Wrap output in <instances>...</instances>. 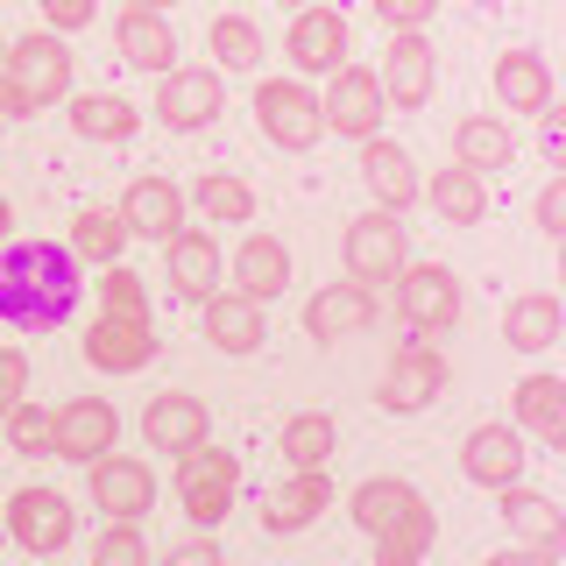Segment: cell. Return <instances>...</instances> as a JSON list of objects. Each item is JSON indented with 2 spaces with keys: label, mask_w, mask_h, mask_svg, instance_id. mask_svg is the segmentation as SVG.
I'll return each mask as SVG.
<instances>
[{
  "label": "cell",
  "mask_w": 566,
  "mask_h": 566,
  "mask_svg": "<svg viewBox=\"0 0 566 566\" xmlns=\"http://www.w3.org/2000/svg\"><path fill=\"white\" fill-rule=\"evenodd\" d=\"M318 114H326V135H347V142H368L382 128V85H376V71L368 64H340L333 71V85H326V99H318Z\"/></svg>",
  "instance_id": "obj_9"
},
{
  "label": "cell",
  "mask_w": 566,
  "mask_h": 566,
  "mask_svg": "<svg viewBox=\"0 0 566 566\" xmlns=\"http://www.w3.org/2000/svg\"><path fill=\"white\" fill-rule=\"evenodd\" d=\"M120 447V418H114V403L106 397H71L57 403V460H78V468H93L99 453H114Z\"/></svg>",
  "instance_id": "obj_15"
},
{
  "label": "cell",
  "mask_w": 566,
  "mask_h": 566,
  "mask_svg": "<svg viewBox=\"0 0 566 566\" xmlns=\"http://www.w3.org/2000/svg\"><path fill=\"white\" fill-rule=\"evenodd\" d=\"M510 403H517L524 432H538L545 447H566V382L559 376H524L510 389Z\"/></svg>",
  "instance_id": "obj_30"
},
{
  "label": "cell",
  "mask_w": 566,
  "mask_h": 566,
  "mask_svg": "<svg viewBox=\"0 0 566 566\" xmlns=\"http://www.w3.org/2000/svg\"><path fill=\"white\" fill-rule=\"evenodd\" d=\"M99 312H114V318H149V283H142L128 262L99 270Z\"/></svg>",
  "instance_id": "obj_40"
},
{
  "label": "cell",
  "mask_w": 566,
  "mask_h": 566,
  "mask_svg": "<svg viewBox=\"0 0 566 566\" xmlns=\"http://www.w3.org/2000/svg\"><path fill=\"white\" fill-rule=\"evenodd\" d=\"M164 566H227V553H220V545H212L206 538V531H199V538H185V545H170V559Z\"/></svg>",
  "instance_id": "obj_46"
},
{
  "label": "cell",
  "mask_w": 566,
  "mask_h": 566,
  "mask_svg": "<svg viewBox=\"0 0 566 566\" xmlns=\"http://www.w3.org/2000/svg\"><path fill=\"white\" fill-rule=\"evenodd\" d=\"M156 326L149 318H114V312H99L93 326H85V361L99 368V376H135V368H149L156 361Z\"/></svg>",
  "instance_id": "obj_13"
},
{
  "label": "cell",
  "mask_w": 566,
  "mask_h": 566,
  "mask_svg": "<svg viewBox=\"0 0 566 566\" xmlns=\"http://www.w3.org/2000/svg\"><path fill=\"white\" fill-rule=\"evenodd\" d=\"M482 566H524V553H495V559H482Z\"/></svg>",
  "instance_id": "obj_49"
},
{
  "label": "cell",
  "mask_w": 566,
  "mask_h": 566,
  "mask_svg": "<svg viewBox=\"0 0 566 566\" xmlns=\"http://www.w3.org/2000/svg\"><path fill=\"white\" fill-rule=\"evenodd\" d=\"M291 8H312V0H291Z\"/></svg>",
  "instance_id": "obj_51"
},
{
  "label": "cell",
  "mask_w": 566,
  "mask_h": 566,
  "mask_svg": "<svg viewBox=\"0 0 566 566\" xmlns=\"http://www.w3.org/2000/svg\"><path fill=\"white\" fill-rule=\"evenodd\" d=\"M453 164H460V170H474V177L510 170V164H517V135H510V120H495V114H468V120L453 128Z\"/></svg>",
  "instance_id": "obj_27"
},
{
  "label": "cell",
  "mask_w": 566,
  "mask_h": 566,
  "mask_svg": "<svg viewBox=\"0 0 566 566\" xmlns=\"http://www.w3.org/2000/svg\"><path fill=\"white\" fill-rule=\"evenodd\" d=\"M418 199H432V212L447 227H474L489 212V185L474 170H460V164H447V170H432V185L418 191Z\"/></svg>",
  "instance_id": "obj_32"
},
{
  "label": "cell",
  "mask_w": 566,
  "mask_h": 566,
  "mask_svg": "<svg viewBox=\"0 0 566 566\" xmlns=\"http://www.w3.org/2000/svg\"><path fill=\"white\" fill-rule=\"evenodd\" d=\"M432 538H439V517H432V503L418 495V503L403 510L397 524H382V531H376V566H424Z\"/></svg>",
  "instance_id": "obj_31"
},
{
  "label": "cell",
  "mask_w": 566,
  "mask_h": 566,
  "mask_svg": "<svg viewBox=\"0 0 566 566\" xmlns=\"http://www.w3.org/2000/svg\"><path fill=\"white\" fill-rule=\"evenodd\" d=\"M93 503L106 510V524H142V517H149V503H156L149 460H135V453H99V460H93Z\"/></svg>",
  "instance_id": "obj_12"
},
{
  "label": "cell",
  "mask_w": 566,
  "mask_h": 566,
  "mask_svg": "<svg viewBox=\"0 0 566 566\" xmlns=\"http://www.w3.org/2000/svg\"><path fill=\"white\" fill-rule=\"evenodd\" d=\"M376 14H382L389 35H403V29H424V22H432L439 0H376Z\"/></svg>",
  "instance_id": "obj_43"
},
{
  "label": "cell",
  "mask_w": 566,
  "mask_h": 566,
  "mask_svg": "<svg viewBox=\"0 0 566 566\" xmlns=\"http://www.w3.org/2000/svg\"><path fill=\"white\" fill-rule=\"evenodd\" d=\"M524 432L517 424H474L468 432V447H460V468H468V482H482V489H510V482H524Z\"/></svg>",
  "instance_id": "obj_19"
},
{
  "label": "cell",
  "mask_w": 566,
  "mask_h": 566,
  "mask_svg": "<svg viewBox=\"0 0 566 566\" xmlns=\"http://www.w3.org/2000/svg\"><path fill=\"white\" fill-rule=\"evenodd\" d=\"M255 120H262V135H270L283 156H305L312 142L326 135L318 93H312V85H297V78H262L255 85Z\"/></svg>",
  "instance_id": "obj_4"
},
{
  "label": "cell",
  "mask_w": 566,
  "mask_h": 566,
  "mask_svg": "<svg viewBox=\"0 0 566 566\" xmlns=\"http://www.w3.org/2000/svg\"><path fill=\"white\" fill-rule=\"evenodd\" d=\"M43 14H50V35H71L99 14V0H43Z\"/></svg>",
  "instance_id": "obj_44"
},
{
  "label": "cell",
  "mask_w": 566,
  "mask_h": 566,
  "mask_svg": "<svg viewBox=\"0 0 566 566\" xmlns=\"http://www.w3.org/2000/svg\"><path fill=\"white\" fill-rule=\"evenodd\" d=\"M545 120V164H566V120L559 114H538Z\"/></svg>",
  "instance_id": "obj_47"
},
{
  "label": "cell",
  "mask_w": 566,
  "mask_h": 566,
  "mask_svg": "<svg viewBox=\"0 0 566 566\" xmlns=\"http://www.w3.org/2000/svg\"><path fill=\"white\" fill-rule=\"evenodd\" d=\"M206 340L220 354H255L262 340H270V326H262V305H248L241 291H212L206 297Z\"/></svg>",
  "instance_id": "obj_26"
},
{
  "label": "cell",
  "mask_w": 566,
  "mask_h": 566,
  "mask_svg": "<svg viewBox=\"0 0 566 566\" xmlns=\"http://www.w3.org/2000/svg\"><path fill=\"white\" fill-rule=\"evenodd\" d=\"M538 234H566V177H553V185L538 191Z\"/></svg>",
  "instance_id": "obj_45"
},
{
  "label": "cell",
  "mask_w": 566,
  "mask_h": 566,
  "mask_svg": "<svg viewBox=\"0 0 566 566\" xmlns=\"http://www.w3.org/2000/svg\"><path fill=\"white\" fill-rule=\"evenodd\" d=\"M276 453H283V468H326L333 453H340V432H333V418L326 411H297L291 424H283V439H276Z\"/></svg>",
  "instance_id": "obj_34"
},
{
  "label": "cell",
  "mask_w": 566,
  "mask_h": 566,
  "mask_svg": "<svg viewBox=\"0 0 566 566\" xmlns=\"http://www.w3.org/2000/svg\"><path fill=\"white\" fill-rule=\"evenodd\" d=\"M71 255L78 262H93V270H114L120 262V248H128V227H120V212H99V206H85L78 220H71Z\"/></svg>",
  "instance_id": "obj_35"
},
{
  "label": "cell",
  "mask_w": 566,
  "mask_h": 566,
  "mask_svg": "<svg viewBox=\"0 0 566 566\" xmlns=\"http://www.w3.org/2000/svg\"><path fill=\"white\" fill-rule=\"evenodd\" d=\"M333 510V482H326V468H297V474H283V482L270 489V510H262V524L270 531H305L318 524Z\"/></svg>",
  "instance_id": "obj_23"
},
{
  "label": "cell",
  "mask_w": 566,
  "mask_h": 566,
  "mask_svg": "<svg viewBox=\"0 0 566 566\" xmlns=\"http://www.w3.org/2000/svg\"><path fill=\"white\" fill-rule=\"evenodd\" d=\"M559 297L553 291H524V297H510L503 305V340L517 347V354H545V347H559Z\"/></svg>",
  "instance_id": "obj_28"
},
{
  "label": "cell",
  "mask_w": 566,
  "mask_h": 566,
  "mask_svg": "<svg viewBox=\"0 0 566 566\" xmlns=\"http://www.w3.org/2000/svg\"><path fill=\"white\" fill-rule=\"evenodd\" d=\"M93 566H149V545H142L135 524H106V538L93 545Z\"/></svg>",
  "instance_id": "obj_41"
},
{
  "label": "cell",
  "mask_w": 566,
  "mask_h": 566,
  "mask_svg": "<svg viewBox=\"0 0 566 566\" xmlns=\"http://www.w3.org/2000/svg\"><path fill=\"white\" fill-rule=\"evenodd\" d=\"M64 93H71L64 35L35 29V35H22V43H8V57H0V114L29 120V114H43V106H57Z\"/></svg>",
  "instance_id": "obj_2"
},
{
  "label": "cell",
  "mask_w": 566,
  "mask_h": 566,
  "mask_svg": "<svg viewBox=\"0 0 566 566\" xmlns=\"http://www.w3.org/2000/svg\"><path fill=\"white\" fill-rule=\"evenodd\" d=\"M71 531H78V510H71L57 489L29 482V489H14V495H8V538L22 545V553L57 559L64 545H71Z\"/></svg>",
  "instance_id": "obj_5"
},
{
  "label": "cell",
  "mask_w": 566,
  "mask_h": 566,
  "mask_svg": "<svg viewBox=\"0 0 566 566\" xmlns=\"http://www.w3.org/2000/svg\"><path fill=\"white\" fill-rule=\"evenodd\" d=\"M411 503H418V489H411V482H397V474H376V482H361V489L347 495V517L361 524L368 538H376V531H382V524H397Z\"/></svg>",
  "instance_id": "obj_36"
},
{
  "label": "cell",
  "mask_w": 566,
  "mask_h": 566,
  "mask_svg": "<svg viewBox=\"0 0 566 566\" xmlns=\"http://www.w3.org/2000/svg\"><path fill=\"white\" fill-rule=\"evenodd\" d=\"M85 297V262L57 241H14L0 248V326L14 333H50L78 312Z\"/></svg>",
  "instance_id": "obj_1"
},
{
  "label": "cell",
  "mask_w": 566,
  "mask_h": 566,
  "mask_svg": "<svg viewBox=\"0 0 566 566\" xmlns=\"http://www.w3.org/2000/svg\"><path fill=\"white\" fill-rule=\"evenodd\" d=\"M432 78H439V50L424 43V29H403V35H389V50H382V71H376V85H382V106H397V114H418V106L432 99Z\"/></svg>",
  "instance_id": "obj_8"
},
{
  "label": "cell",
  "mask_w": 566,
  "mask_h": 566,
  "mask_svg": "<svg viewBox=\"0 0 566 566\" xmlns=\"http://www.w3.org/2000/svg\"><path fill=\"white\" fill-rule=\"evenodd\" d=\"M340 255H347V276H354V283H397L403 262H411V234H403L397 212L376 206V212H361V220L347 227Z\"/></svg>",
  "instance_id": "obj_6"
},
{
  "label": "cell",
  "mask_w": 566,
  "mask_h": 566,
  "mask_svg": "<svg viewBox=\"0 0 566 566\" xmlns=\"http://www.w3.org/2000/svg\"><path fill=\"white\" fill-rule=\"evenodd\" d=\"M114 43H120V57H128L135 71H156V78H164V71H177L170 57H177V29L164 22V14H142V8H128L114 22Z\"/></svg>",
  "instance_id": "obj_29"
},
{
  "label": "cell",
  "mask_w": 566,
  "mask_h": 566,
  "mask_svg": "<svg viewBox=\"0 0 566 566\" xmlns=\"http://www.w3.org/2000/svg\"><path fill=\"white\" fill-rule=\"evenodd\" d=\"M8 227H14V212H8V199H0V234H8Z\"/></svg>",
  "instance_id": "obj_50"
},
{
  "label": "cell",
  "mask_w": 566,
  "mask_h": 566,
  "mask_svg": "<svg viewBox=\"0 0 566 566\" xmlns=\"http://www.w3.org/2000/svg\"><path fill=\"white\" fill-rule=\"evenodd\" d=\"M128 8H142V14H164V8H177V0H128Z\"/></svg>",
  "instance_id": "obj_48"
},
{
  "label": "cell",
  "mask_w": 566,
  "mask_h": 566,
  "mask_svg": "<svg viewBox=\"0 0 566 566\" xmlns=\"http://www.w3.org/2000/svg\"><path fill=\"white\" fill-rule=\"evenodd\" d=\"M199 212L212 227H248L255 220V191H248L234 170H206L199 177Z\"/></svg>",
  "instance_id": "obj_37"
},
{
  "label": "cell",
  "mask_w": 566,
  "mask_h": 566,
  "mask_svg": "<svg viewBox=\"0 0 566 566\" xmlns=\"http://www.w3.org/2000/svg\"><path fill=\"white\" fill-rule=\"evenodd\" d=\"M29 397V354L22 347H0V424H8V411Z\"/></svg>",
  "instance_id": "obj_42"
},
{
  "label": "cell",
  "mask_w": 566,
  "mask_h": 566,
  "mask_svg": "<svg viewBox=\"0 0 566 566\" xmlns=\"http://www.w3.org/2000/svg\"><path fill=\"white\" fill-rule=\"evenodd\" d=\"M361 185L376 191V206H382V212H397V220L418 206V191H424V185H418V164L397 149V142H382V135H368V142H361Z\"/></svg>",
  "instance_id": "obj_21"
},
{
  "label": "cell",
  "mask_w": 566,
  "mask_h": 566,
  "mask_svg": "<svg viewBox=\"0 0 566 566\" xmlns=\"http://www.w3.org/2000/svg\"><path fill=\"white\" fill-rule=\"evenodd\" d=\"M142 114L120 93H78L71 99V135L78 142H135Z\"/></svg>",
  "instance_id": "obj_33"
},
{
  "label": "cell",
  "mask_w": 566,
  "mask_h": 566,
  "mask_svg": "<svg viewBox=\"0 0 566 566\" xmlns=\"http://www.w3.org/2000/svg\"><path fill=\"white\" fill-rule=\"evenodd\" d=\"M206 43H212V57H220V71H255L262 64V29L248 22V14H220Z\"/></svg>",
  "instance_id": "obj_38"
},
{
  "label": "cell",
  "mask_w": 566,
  "mask_h": 566,
  "mask_svg": "<svg viewBox=\"0 0 566 566\" xmlns=\"http://www.w3.org/2000/svg\"><path fill=\"white\" fill-rule=\"evenodd\" d=\"M164 270H170V297L206 305V297L220 291V241H212L206 227H185L177 241H164Z\"/></svg>",
  "instance_id": "obj_20"
},
{
  "label": "cell",
  "mask_w": 566,
  "mask_h": 566,
  "mask_svg": "<svg viewBox=\"0 0 566 566\" xmlns=\"http://www.w3.org/2000/svg\"><path fill=\"white\" fill-rule=\"evenodd\" d=\"M206 432H212V411L199 397H185V389H164V397H149V411H142L149 453H191V447H206Z\"/></svg>",
  "instance_id": "obj_18"
},
{
  "label": "cell",
  "mask_w": 566,
  "mask_h": 566,
  "mask_svg": "<svg viewBox=\"0 0 566 566\" xmlns=\"http://www.w3.org/2000/svg\"><path fill=\"white\" fill-rule=\"evenodd\" d=\"M397 312H403V326L411 333H447L460 326V276L447 270V262H403V276H397Z\"/></svg>",
  "instance_id": "obj_7"
},
{
  "label": "cell",
  "mask_w": 566,
  "mask_h": 566,
  "mask_svg": "<svg viewBox=\"0 0 566 566\" xmlns=\"http://www.w3.org/2000/svg\"><path fill=\"white\" fill-rule=\"evenodd\" d=\"M234 495H241V460L234 453H220L206 439V447H191V453H177V503H185V517L212 531L234 510Z\"/></svg>",
  "instance_id": "obj_3"
},
{
  "label": "cell",
  "mask_w": 566,
  "mask_h": 566,
  "mask_svg": "<svg viewBox=\"0 0 566 566\" xmlns=\"http://www.w3.org/2000/svg\"><path fill=\"white\" fill-rule=\"evenodd\" d=\"M347 43H354V29H347V14L340 8H297V22H291V35H283V57H291L297 71H340L347 64Z\"/></svg>",
  "instance_id": "obj_14"
},
{
  "label": "cell",
  "mask_w": 566,
  "mask_h": 566,
  "mask_svg": "<svg viewBox=\"0 0 566 566\" xmlns=\"http://www.w3.org/2000/svg\"><path fill=\"white\" fill-rule=\"evenodd\" d=\"M376 326V291L368 283H326V291L305 297V333L312 340H354V333Z\"/></svg>",
  "instance_id": "obj_17"
},
{
  "label": "cell",
  "mask_w": 566,
  "mask_h": 566,
  "mask_svg": "<svg viewBox=\"0 0 566 566\" xmlns=\"http://www.w3.org/2000/svg\"><path fill=\"white\" fill-rule=\"evenodd\" d=\"M283 283H291V248L276 234H248L234 248V291L248 305H270V297H283Z\"/></svg>",
  "instance_id": "obj_24"
},
{
  "label": "cell",
  "mask_w": 566,
  "mask_h": 566,
  "mask_svg": "<svg viewBox=\"0 0 566 566\" xmlns=\"http://www.w3.org/2000/svg\"><path fill=\"white\" fill-rule=\"evenodd\" d=\"M120 227H128V241H177L185 234V191L170 177H135L120 191Z\"/></svg>",
  "instance_id": "obj_16"
},
{
  "label": "cell",
  "mask_w": 566,
  "mask_h": 566,
  "mask_svg": "<svg viewBox=\"0 0 566 566\" xmlns=\"http://www.w3.org/2000/svg\"><path fill=\"white\" fill-rule=\"evenodd\" d=\"M447 376H453L447 354H439V347L418 333V340H403L397 354H389V368H382V403H389V411H424V403L447 389Z\"/></svg>",
  "instance_id": "obj_11"
},
{
  "label": "cell",
  "mask_w": 566,
  "mask_h": 566,
  "mask_svg": "<svg viewBox=\"0 0 566 566\" xmlns=\"http://www.w3.org/2000/svg\"><path fill=\"white\" fill-rule=\"evenodd\" d=\"M495 495H503V524H510V538L559 553V538H566V510L553 503V495H545V489H524V482H510V489H495Z\"/></svg>",
  "instance_id": "obj_25"
},
{
  "label": "cell",
  "mask_w": 566,
  "mask_h": 566,
  "mask_svg": "<svg viewBox=\"0 0 566 566\" xmlns=\"http://www.w3.org/2000/svg\"><path fill=\"white\" fill-rule=\"evenodd\" d=\"M220 114H227L220 71H206V64L164 71V85H156V120H164L170 135H191V128H206V120H220Z\"/></svg>",
  "instance_id": "obj_10"
},
{
  "label": "cell",
  "mask_w": 566,
  "mask_h": 566,
  "mask_svg": "<svg viewBox=\"0 0 566 566\" xmlns=\"http://www.w3.org/2000/svg\"><path fill=\"white\" fill-rule=\"evenodd\" d=\"M8 447H14V453H29V460H43L50 447H57V411L22 397V403L8 411Z\"/></svg>",
  "instance_id": "obj_39"
},
{
  "label": "cell",
  "mask_w": 566,
  "mask_h": 566,
  "mask_svg": "<svg viewBox=\"0 0 566 566\" xmlns=\"http://www.w3.org/2000/svg\"><path fill=\"white\" fill-rule=\"evenodd\" d=\"M489 85L510 114H553V64H545L538 50H503L495 71H489Z\"/></svg>",
  "instance_id": "obj_22"
}]
</instances>
